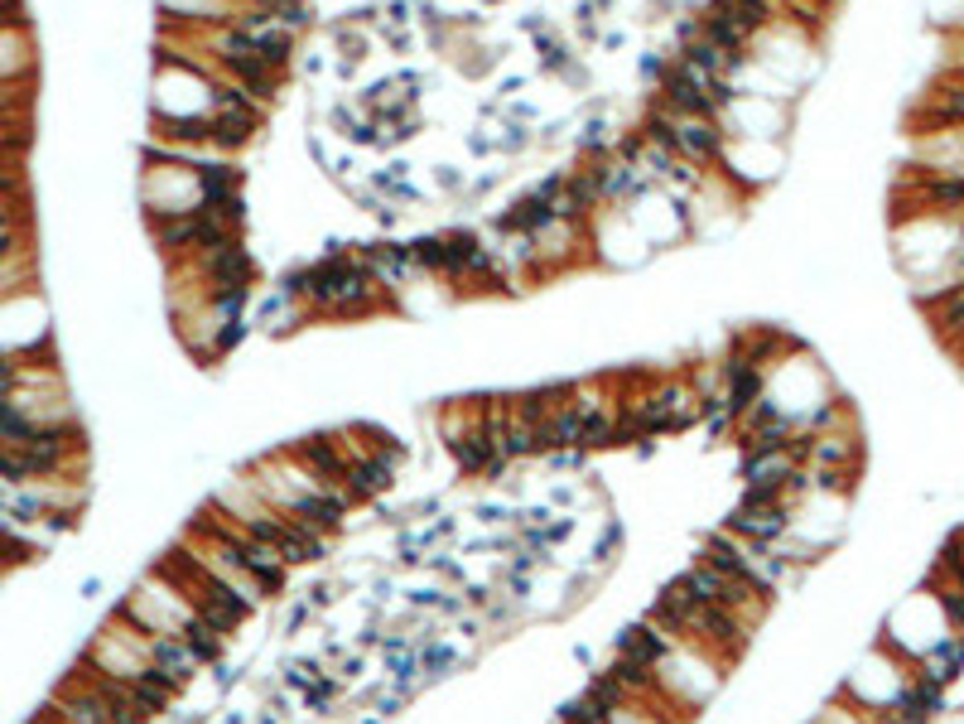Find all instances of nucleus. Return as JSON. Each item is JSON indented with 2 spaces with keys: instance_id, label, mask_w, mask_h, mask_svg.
<instances>
[{
  "instance_id": "20",
  "label": "nucleus",
  "mask_w": 964,
  "mask_h": 724,
  "mask_svg": "<svg viewBox=\"0 0 964 724\" xmlns=\"http://www.w3.org/2000/svg\"><path fill=\"white\" fill-rule=\"evenodd\" d=\"M223 724H251V720H247V710H231V715H223Z\"/></svg>"
},
{
  "instance_id": "4",
  "label": "nucleus",
  "mask_w": 964,
  "mask_h": 724,
  "mask_svg": "<svg viewBox=\"0 0 964 724\" xmlns=\"http://www.w3.org/2000/svg\"><path fill=\"white\" fill-rule=\"evenodd\" d=\"M290 454H295L304 468H314L324 483H343V474H348V454H343V444H338V434H304V440L290 444Z\"/></svg>"
},
{
  "instance_id": "14",
  "label": "nucleus",
  "mask_w": 964,
  "mask_h": 724,
  "mask_svg": "<svg viewBox=\"0 0 964 724\" xmlns=\"http://www.w3.org/2000/svg\"><path fill=\"white\" fill-rule=\"evenodd\" d=\"M473 517H478L483 527H517L521 507H511V502H478V507H473Z\"/></svg>"
},
{
  "instance_id": "3",
  "label": "nucleus",
  "mask_w": 964,
  "mask_h": 724,
  "mask_svg": "<svg viewBox=\"0 0 964 724\" xmlns=\"http://www.w3.org/2000/svg\"><path fill=\"white\" fill-rule=\"evenodd\" d=\"M805 464H815V468H863V434H859V426L825 430V434L810 430V459H805Z\"/></svg>"
},
{
  "instance_id": "5",
  "label": "nucleus",
  "mask_w": 964,
  "mask_h": 724,
  "mask_svg": "<svg viewBox=\"0 0 964 724\" xmlns=\"http://www.w3.org/2000/svg\"><path fill=\"white\" fill-rule=\"evenodd\" d=\"M145 652H150V661L160 667L169 681H179L189 691L193 686V676L203 671V661L189 652V643L184 637H174V633H150V643H145Z\"/></svg>"
},
{
  "instance_id": "16",
  "label": "nucleus",
  "mask_w": 964,
  "mask_h": 724,
  "mask_svg": "<svg viewBox=\"0 0 964 724\" xmlns=\"http://www.w3.org/2000/svg\"><path fill=\"white\" fill-rule=\"evenodd\" d=\"M309 603H314V609H333V603H338V585H333V579L314 585V589H309Z\"/></svg>"
},
{
  "instance_id": "2",
  "label": "nucleus",
  "mask_w": 964,
  "mask_h": 724,
  "mask_svg": "<svg viewBox=\"0 0 964 724\" xmlns=\"http://www.w3.org/2000/svg\"><path fill=\"white\" fill-rule=\"evenodd\" d=\"M724 126L710 116H676V150L685 155V160L694 165H718V155H724Z\"/></svg>"
},
{
  "instance_id": "11",
  "label": "nucleus",
  "mask_w": 964,
  "mask_h": 724,
  "mask_svg": "<svg viewBox=\"0 0 964 724\" xmlns=\"http://www.w3.org/2000/svg\"><path fill=\"white\" fill-rule=\"evenodd\" d=\"M622 546H627V527H622L617 517H608V527L598 531V541H593V570H608Z\"/></svg>"
},
{
  "instance_id": "7",
  "label": "nucleus",
  "mask_w": 964,
  "mask_h": 724,
  "mask_svg": "<svg viewBox=\"0 0 964 724\" xmlns=\"http://www.w3.org/2000/svg\"><path fill=\"white\" fill-rule=\"evenodd\" d=\"M911 671H917L921 681H935V686L960 681V671H964V633H945L935 647H926L921 657L911 661Z\"/></svg>"
},
{
  "instance_id": "13",
  "label": "nucleus",
  "mask_w": 964,
  "mask_h": 724,
  "mask_svg": "<svg viewBox=\"0 0 964 724\" xmlns=\"http://www.w3.org/2000/svg\"><path fill=\"white\" fill-rule=\"evenodd\" d=\"M333 39H338V54H343V68H352V64H362L367 58V34L358 30V24H338L333 30Z\"/></svg>"
},
{
  "instance_id": "19",
  "label": "nucleus",
  "mask_w": 964,
  "mask_h": 724,
  "mask_svg": "<svg viewBox=\"0 0 964 724\" xmlns=\"http://www.w3.org/2000/svg\"><path fill=\"white\" fill-rule=\"evenodd\" d=\"M575 661H583V667H593V647H589V643H579V647H575Z\"/></svg>"
},
{
  "instance_id": "1",
  "label": "nucleus",
  "mask_w": 964,
  "mask_h": 724,
  "mask_svg": "<svg viewBox=\"0 0 964 724\" xmlns=\"http://www.w3.org/2000/svg\"><path fill=\"white\" fill-rule=\"evenodd\" d=\"M734 536L752 541V546H776V541H786L791 531H796V512H791L786 502H772V507H734L724 522Z\"/></svg>"
},
{
  "instance_id": "6",
  "label": "nucleus",
  "mask_w": 964,
  "mask_h": 724,
  "mask_svg": "<svg viewBox=\"0 0 964 724\" xmlns=\"http://www.w3.org/2000/svg\"><path fill=\"white\" fill-rule=\"evenodd\" d=\"M0 82H34L30 24H0Z\"/></svg>"
},
{
  "instance_id": "12",
  "label": "nucleus",
  "mask_w": 964,
  "mask_h": 724,
  "mask_svg": "<svg viewBox=\"0 0 964 724\" xmlns=\"http://www.w3.org/2000/svg\"><path fill=\"white\" fill-rule=\"evenodd\" d=\"M535 54H541V68L559 72V78L575 68V48H569L565 39H555V34H535Z\"/></svg>"
},
{
  "instance_id": "8",
  "label": "nucleus",
  "mask_w": 964,
  "mask_h": 724,
  "mask_svg": "<svg viewBox=\"0 0 964 724\" xmlns=\"http://www.w3.org/2000/svg\"><path fill=\"white\" fill-rule=\"evenodd\" d=\"M941 710H945V686L921 681V676L911 671V681H907V691H901V700H897L893 720H901V724H931Z\"/></svg>"
},
{
  "instance_id": "15",
  "label": "nucleus",
  "mask_w": 964,
  "mask_h": 724,
  "mask_svg": "<svg viewBox=\"0 0 964 724\" xmlns=\"http://www.w3.org/2000/svg\"><path fill=\"white\" fill-rule=\"evenodd\" d=\"M545 468L551 474H579V468H589V450H551L545 454Z\"/></svg>"
},
{
  "instance_id": "17",
  "label": "nucleus",
  "mask_w": 964,
  "mask_h": 724,
  "mask_svg": "<svg viewBox=\"0 0 964 724\" xmlns=\"http://www.w3.org/2000/svg\"><path fill=\"white\" fill-rule=\"evenodd\" d=\"M309 613H314V603H309V599H304V603H295V609L285 613V637H290V633H299V627L309 623Z\"/></svg>"
},
{
  "instance_id": "21",
  "label": "nucleus",
  "mask_w": 964,
  "mask_h": 724,
  "mask_svg": "<svg viewBox=\"0 0 964 724\" xmlns=\"http://www.w3.org/2000/svg\"><path fill=\"white\" fill-rule=\"evenodd\" d=\"M362 724H386V715H367V720H362Z\"/></svg>"
},
{
  "instance_id": "18",
  "label": "nucleus",
  "mask_w": 964,
  "mask_h": 724,
  "mask_svg": "<svg viewBox=\"0 0 964 724\" xmlns=\"http://www.w3.org/2000/svg\"><path fill=\"white\" fill-rule=\"evenodd\" d=\"M406 20H410V5H406V0H390V5H386V24H390V30H400Z\"/></svg>"
},
{
  "instance_id": "10",
  "label": "nucleus",
  "mask_w": 964,
  "mask_h": 724,
  "mask_svg": "<svg viewBox=\"0 0 964 724\" xmlns=\"http://www.w3.org/2000/svg\"><path fill=\"white\" fill-rule=\"evenodd\" d=\"M458 667V647L454 643H444V637H434V643H424L420 647V671L430 676V681H439V676H449Z\"/></svg>"
},
{
  "instance_id": "9",
  "label": "nucleus",
  "mask_w": 964,
  "mask_h": 724,
  "mask_svg": "<svg viewBox=\"0 0 964 724\" xmlns=\"http://www.w3.org/2000/svg\"><path fill=\"white\" fill-rule=\"evenodd\" d=\"M189 643V652L203 661V667H213V661H223V652H227V633H217L213 623H203V619H193L184 633H179Z\"/></svg>"
}]
</instances>
